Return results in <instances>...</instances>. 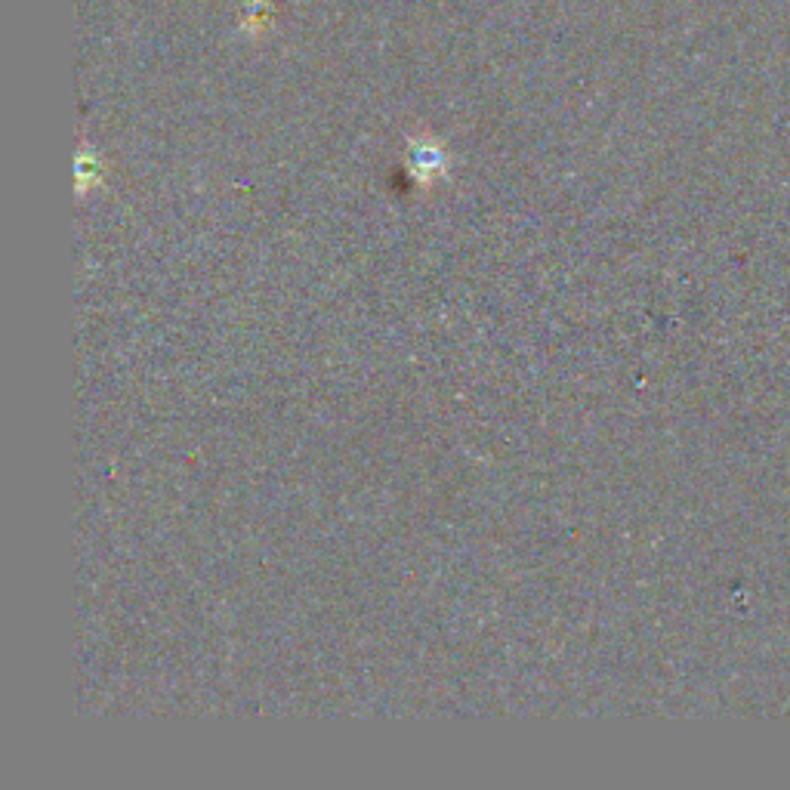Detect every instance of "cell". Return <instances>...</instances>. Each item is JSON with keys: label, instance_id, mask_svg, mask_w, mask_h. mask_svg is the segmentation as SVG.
Instances as JSON below:
<instances>
[{"label": "cell", "instance_id": "cell-1", "mask_svg": "<svg viewBox=\"0 0 790 790\" xmlns=\"http://www.w3.org/2000/svg\"><path fill=\"white\" fill-rule=\"evenodd\" d=\"M408 170L411 176L417 179V183H433V179H439L445 170H448V158L439 146H426V142H417V146H411V155H408Z\"/></svg>", "mask_w": 790, "mask_h": 790}]
</instances>
